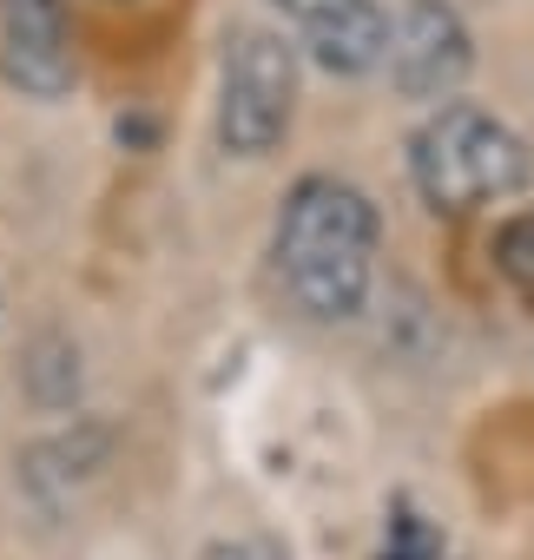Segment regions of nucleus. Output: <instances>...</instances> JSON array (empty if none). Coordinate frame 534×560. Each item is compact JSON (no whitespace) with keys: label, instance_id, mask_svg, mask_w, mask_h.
I'll return each mask as SVG.
<instances>
[{"label":"nucleus","instance_id":"nucleus-2","mask_svg":"<svg viewBox=\"0 0 534 560\" xmlns=\"http://www.w3.org/2000/svg\"><path fill=\"white\" fill-rule=\"evenodd\" d=\"M527 165H534L527 159V139L514 126H501L495 113L462 106V100L436 106L422 119V132L409 139V178H416L422 205L429 211H449V218L481 211V205L521 191L527 185Z\"/></svg>","mask_w":534,"mask_h":560},{"label":"nucleus","instance_id":"nucleus-9","mask_svg":"<svg viewBox=\"0 0 534 560\" xmlns=\"http://www.w3.org/2000/svg\"><path fill=\"white\" fill-rule=\"evenodd\" d=\"M205 560H285V547H278V540H257V534H251V540H218Z\"/></svg>","mask_w":534,"mask_h":560},{"label":"nucleus","instance_id":"nucleus-8","mask_svg":"<svg viewBox=\"0 0 534 560\" xmlns=\"http://www.w3.org/2000/svg\"><path fill=\"white\" fill-rule=\"evenodd\" d=\"M383 560H442V553H436V540H429L416 521H396V540H390Z\"/></svg>","mask_w":534,"mask_h":560},{"label":"nucleus","instance_id":"nucleus-7","mask_svg":"<svg viewBox=\"0 0 534 560\" xmlns=\"http://www.w3.org/2000/svg\"><path fill=\"white\" fill-rule=\"evenodd\" d=\"M495 270L534 304V211H514V218L495 231Z\"/></svg>","mask_w":534,"mask_h":560},{"label":"nucleus","instance_id":"nucleus-5","mask_svg":"<svg viewBox=\"0 0 534 560\" xmlns=\"http://www.w3.org/2000/svg\"><path fill=\"white\" fill-rule=\"evenodd\" d=\"M0 73L27 100H60L73 86L67 0H0Z\"/></svg>","mask_w":534,"mask_h":560},{"label":"nucleus","instance_id":"nucleus-1","mask_svg":"<svg viewBox=\"0 0 534 560\" xmlns=\"http://www.w3.org/2000/svg\"><path fill=\"white\" fill-rule=\"evenodd\" d=\"M278 277L304 317L350 324L376 277V205L350 178H298L278 218Z\"/></svg>","mask_w":534,"mask_h":560},{"label":"nucleus","instance_id":"nucleus-3","mask_svg":"<svg viewBox=\"0 0 534 560\" xmlns=\"http://www.w3.org/2000/svg\"><path fill=\"white\" fill-rule=\"evenodd\" d=\"M298 113V47L271 27H237L218 73V145L231 159L278 152Z\"/></svg>","mask_w":534,"mask_h":560},{"label":"nucleus","instance_id":"nucleus-4","mask_svg":"<svg viewBox=\"0 0 534 560\" xmlns=\"http://www.w3.org/2000/svg\"><path fill=\"white\" fill-rule=\"evenodd\" d=\"M383 67H390V86L403 100L449 106L475 67V40L449 0H403L390 34H383Z\"/></svg>","mask_w":534,"mask_h":560},{"label":"nucleus","instance_id":"nucleus-6","mask_svg":"<svg viewBox=\"0 0 534 560\" xmlns=\"http://www.w3.org/2000/svg\"><path fill=\"white\" fill-rule=\"evenodd\" d=\"M278 14L298 27V40L324 73L383 67V34H390L383 0H278Z\"/></svg>","mask_w":534,"mask_h":560}]
</instances>
